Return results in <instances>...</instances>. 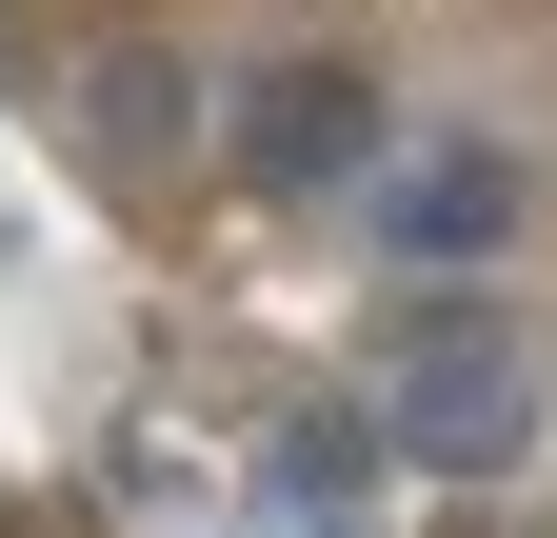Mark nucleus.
I'll return each mask as SVG.
<instances>
[{
	"label": "nucleus",
	"instance_id": "obj_4",
	"mask_svg": "<svg viewBox=\"0 0 557 538\" xmlns=\"http://www.w3.org/2000/svg\"><path fill=\"white\" fill-rule=\"evenodd\" d=\"M199 140H220V81H199V60H160V40L81 60V160H100V180H139V160H199Z\"/></svg>",
	"mask_w": 557,
	"mask_h": 538
},
{
	"label": "nucleus",
	"instance_id": "obj_6",
	"mask_svg": "<svg viewBox=\"0 0 557 538\" xmlns=\"http://www.w3.org/2000/svg\"><path fill=\"white\" fill-rule=\"evenodd\" d=\"M299 538H359V518H299Z\"/></svg>",
	"mask_w": 557,
	"mask_h": 538
},
{
	"label": "nucleus",
	"instance_id": "obj_2",
	"mask_svg": "<svg viewBox=\"0 0 557 538\" xmlns=\"http://www.w3.org/2000/svg\"><path fill=\"white\" fill-rule=\"evenodd\" d=\"M220 160H239L259 199L379 180V81H359V60H259V81H220Z\"/></svg>",
	"mask_w": 557,
	"mask_h": 538
},
{
	"label": "nucleus",
	"instance_id": "obj_5",
	"mask_svg": "<svg viewBox=\"0 0 557 538\" xmlns=\"http://www.w3.org/2000/svg\"><path fill=\"white\" fill-rule=\"evenodd\" d=\"M379 458H398V439H379V399H299V419H278V458H259V479L299 499V518H359V499H379Z\"/></svg>",
	"mask_w": 557,
	"mask_h": 538
},
{
	"label": "nucleus",
	"instance_id": "obj_1",
	"mask_svg": "<svg viewBox=\"0 0 557 538\" xmlns=\"http://www.w3.org/2000/svg\"><path fill=\"white\" fill-rule=\"evenodd\" d=\"M379 439H398V479H498V458L537 439L518 319H498V299H438V319L398 340V379H379Z\"/></svg>",
	"mask_w": 557,
	"mask_h": 538
},
{
	"label": "nucleus",
	"instance_id": "obj_3",
	"mask_svg": "<svg viewBox=\"0 0 557 538\" xmlns=\"http://www.w3.org/2000/svg\"><path fill=\"white\" fill-rule=\"evenodd\" d=\"M518 199H537V180H518L498 140H438V160H418V180H379V240L418 259V280H478V259L518 240Z\"/></svg>",
	"mask_w": 557,
	"mask_h": 538
}]
</instances>
